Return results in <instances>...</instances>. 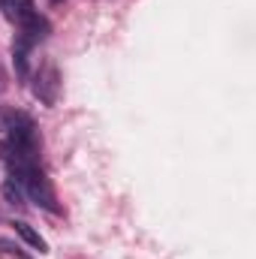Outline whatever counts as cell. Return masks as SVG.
<instances>
[{
  "label": "cell",
  "mask_w": 256,
  "mask_h": 259,
  "mask_svg": "<svg viewBox=\"0 0 256 259\" xmlns=\"http://www.w3.org/2000/svg\"><path fill=\"white\" fill-rule=\"evenodd\" d=\"M15 232H18V235H21V238H24V241L33 247V250H39V253H49V244H46V238H42V235H39V232L30 226V223L18 220V223H15Z\"/></svg>",
  "instance_id": "277c9868"
},
{
  "label": "cell",
  "mask_w": 256,
  "mask_h": 259,
  "mask_svg": "<svg viewBox=\"0 0 256 259\" xmlns=\"http://www.w3.org/2000/svg\"><path fill=\"white\" fill-rule=\"evenodd\" d=\"M9 175L24 187V193L30 196L39 208H46L52 214H61V205H58V196L52 190V181L46 178V172L39 169V163H30V166H24L18 172H9Z\"/></svg>",
  "instance_id": "6da1fadb"
},
{
  "label": "cell",
  "mask_w": 256,
  "mask_h": 259,
  "mask_svg": "<svg viewBox=\"0 0 256 259\" xmlns=\"http://www.w3.org/2000/svg\"><path fill=\"white\" fill-rule=\"evenodd\" d=\"M3 196H6V202H12V205H21V199H24V187L9 175L6 181H3Z\"/></svg>",
  "instance_id": "5b68a950"
},
{
  "label": "cell",
  "mask_w": 256,
  "mask_h": 259,
  "mask_svg": "<svg viewBox=\"0 0 256 259\" xmlns=\"http://www.w3.org/2000/svg\"><path fill=\"white\" fill-rule=\"evenodd\" d=\"M0 6H3V12H6V18L12 21V24H27V21H33L36 15H39V9H36V3L33 0H0Z\"/></svg>",
  "instance_id": "3957f363"
},
{
  "label": "cell",
  "mask_w": 256,
  "mask_h": 259,
  "mask_svg": "<svg viewBox=\"0 0 256 259\" xmlns=\"http://www.w3.org/2000/svg\"><path fill=\"white\" fill-rule=\"evenodd\" d=\"M33 94H36V100L46 103V106H55V103H58L61 78H58V66L52 64V61H46V64L39 66V72H36V78H33Z\"/></svg>",
  "instance_id": "7a4b0ae2"
}]
</instances>
